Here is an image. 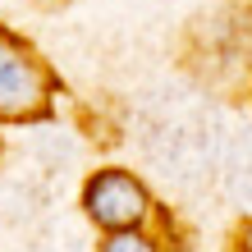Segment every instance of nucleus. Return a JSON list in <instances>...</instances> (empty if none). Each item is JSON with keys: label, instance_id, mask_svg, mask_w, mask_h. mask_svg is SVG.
I'll use <instances>...</instances> for the list:
<instances>
[{"label": "nucleus", "instance_id": "obj_4", "mask_svg": "<svg viewBox=\"0 0 252 252\" xmlns=\"http://www.w3.org/2000/svg\"><path fill=\"white\" fill-rule=\"evenodd\" d=\"M239 248H243V252H252V225H243V234H239Z\"/></svg>", "mask_w": 252, "mask_h": 252}, {"label": "nucleus", "instance_id": "obj_3", "mask_svg": "<svg viewBox=\"0 0 252 252\" xmlns=\"http://www.w3.org/2000/svg\"><path fill=\"white\" fill-rule=\"evenodd\" d=\"M96 252H165L160 239H152L147 229H120V234H106Z\"/></svg>", "mask_w": 252, "mask_h": 252}, {"label": "nucleus", "instance_id": "obj_1", "mask_svg": "<svg viewBox=\"0 0 252 252\" xmlns=\"http://www.w3.org/2000/svg\"><path fill=\"white\" fill-rule=\"evenodd\" d=\"M83 216L92 220L101 234H120V229H147L156 216V202L147 184L124 165H106L96 174H87L83 184Z\"/></svg>", "mask_w": 252, "mask_h": 252}, {"label": "nucleus", "instance_id": "obj_2", "mask_svg": "<svg viewBox=\"0 0 252 252\" xmlns=\"http://www.w3.org/2000/svg\"><path fill=\"white\" fill-rule=\"evenodd\" d=\"M55 78L23 37L0 28V120H41L51 110Z\"/></svg>", "mask_w": 252, "mask_h": 252}]
</instances>
